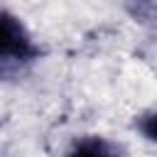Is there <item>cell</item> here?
Listing matches in <instances>:
<instances>
[{"instance_id":"2","label":"cell","mask_w":157,"mask_h":157,"mask_svg":"<svg viewBox=\"0 0 157 157\" xmlns=\"http://www.w3.org/2000/svg\"><path fill=\"white\" fill-rule=\"evenodd\" d=\"M66 157H115V155H113V150H110L103 140H98V137H86V140L76 142V145L66 152Z\"/></svg>"},{"instance_id":"3","label":"cell","mask_w":157,"mask_h":157,"mask_svg":"<svg viewBox=\"0 0 157 157\" xmlns=\"http://www.w3.org/2000/svg\"><path fill=\"white\" fill-rule=\"evenodd\" d=\"M140 130L152 140V142H157V113H150V115H145L142 120H140Z\"/></svg>"},{"instance_id":"1","label":"cell","mask_w":157,"mask_h":157,"mask_svg":"<svg viewBox=\"0 0 157 157\" xmlns=\"http://www.w3.org/2000/svg\"><path fill=\"white\" fill-rule=\"evenodd\" d=\"M37 54L39 49L34 47L25 25L15 15L0 10V76L20 71L29 61H34Z\"/></svg>"}]
</instances>
